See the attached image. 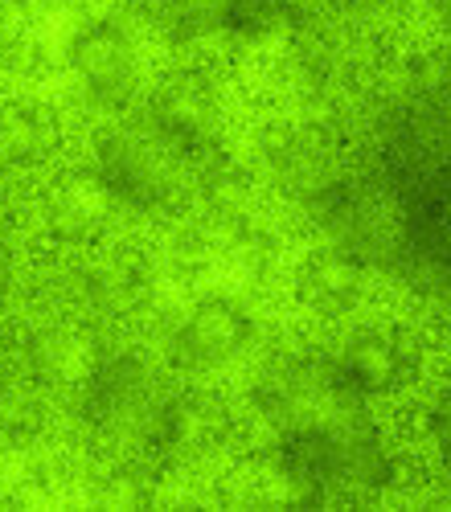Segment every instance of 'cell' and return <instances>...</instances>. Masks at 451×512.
Here are the masks:
<instances>
[{
  "instance_id": "7a4b0ae2",
  "label": "cell",
  "mask_w": 451,
  "mask_h": 512,
  "mask_svg": "<svg viewBox=\"0 0 451 512\" xmlns=\"http://www.w3.org/2000/svg\"><path fill=\"white\" fill-rule=\"evenodd\" d=\"M415 369H419V349L398 328H365L333 357V373L353 398L394 394L415 377Z\"/></svg>"
},
{
  "instance_id": "6da1fadb",
  "label": "cell",
  "mask_w": 451,
  "mask_h": 512,
  "mask_svg": "<svg viewBox=\"0 0 451 512\" xmlns=\"http://www.w3.org/2000/svg\"><path fill=\"white\" fill-rule=\"evenodd\" d=\"M66 62L78 87L99 103H123L136 87V50L123 25L111 17H91L70 29Z\"/></svg>"
},
{
  "instance_id": "5b68a950",
  "label": "cell",
  "mask_w": 451,
  "mask_h": 512,
  "mask_svg": "<svg viewBox=\"0 0 451 512\" xmlns=\"http://www.w3.org/2000/svg\"><path fill=\"white\" fill-rule=\"evenodd\" d=\"M58 144V119L41 103H9L0 111V156L33 164Z\"/></svg>"
},
{
  "instance_id": "277c9868",
  "label": "cell",
  "mask_w": 451,
  "mask_h": 512,
  "mask_svg": "<svg viewBox=\"0 0 451 512\" xmlns=\"http://www.w3.org/2000/svg\"><path fill=\"white\" fill-rule=\"evenodd\" d=\"M300 300L320 316H341L365 295V254L353 246H320L300 263Z\"/></svg>"
},
{
  "instance_id": "3957f363",
  "label": "cell",
  "mask_w": 451,
  "mask_h": 512,
  "mask_svg": "<svg viewBox=\"0 0 451 512\" xmlns=\"http://www.w3.org/2000/svg\"><path fill=\"white\" fill-rule=\"evenodd\" d=\"M255 340V320L238 300L230 295H205L197 300L185 320L177 324V357L193 369H210V365H226L234 361L246 345Z\"/></svg>"
}]
</instances>
